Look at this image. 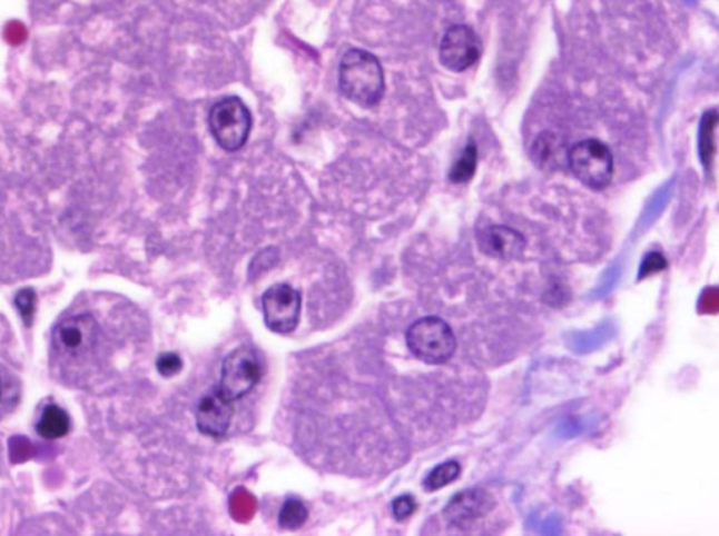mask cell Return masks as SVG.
<instances>
[{"label":"cell","mask_w":719,"mask_h":536,"mask_svg":"<svg viewBox=\"0 0 719 536\" xmlns=\"http://www.w3.org/2000/svg\"><path fill=\"white\" fill-rule=\"evenodd\" d=\"M157 368L160 375L166 378L175 377L184 368V361L174 353H165L158 358Z\"/></svg>","instance_id":"cell-19"},{"label":"cell","mask_w":719,"mask_h":536,"mask_svg":"<svg viewBox=\"0 0 719 536\" xmlns=\"http://www.w3.org/2000/svg\"><path fill=\"white\" fill-rule=\"evenodd\" d=\"M561 147L560 139L555 137V133L543 132L535 139L531 155H533L534 162L541 168L554 169L561 159Z\"/></svg>","instance_id":"cell-13"},{"label":"cell","mask_w":719,"mask_h":536,"mask_svg":"<svg viewBox=\"0 0 719 536\" xmlns=\"http://www.w3.org/2000/svg\"><path fill=\"white\" fill-rule=\"evenodd\" d=\"M416 508L417 503L410 495L396 497L393 502V514L398 522H404V519L412 517Z\"/></svg>","instance_id":"cell-20"},{"label":"cell","mask_w":719,"mask_h":536,"mask_svg":"<svg viewBox=\"0 0 719 536\" xmlns=\"http://www.w3.org/2000/svg\"><path fill=\"white\" fill-rule=\"evenodd\" d=\"M477 163V149L474 141L466 145L463 155L454 163L452 171H450V180L455 185L466 183L475 175Z\"/></svg>","instance_id":"cell-14"},{"label":"cell","mask_w":719,"mask_h":536,"mask_svg":"<svg viewBox=\"0 0 719 536\" xmlns=\"http://www.w3.org/2000/svg\"><path fill=\"white\" fill-rule=\"evenodd\" d=\"M234 401L225 399L218 388L208 390L197 404L196 426L204 436L223 438L233 423Z\"/></svg>","instance_id":"cell-10"},{"label":"cell","mask_w":719,"mask_h":536,"mask_svg":"<svg viewBox=\"0 0 719 536\" xmlns=\"http://www.w3.org/2000/svg\"><path fill=\"white\" fill-rule=\"evenodd\" d=\"M262 308L268 330L277 335L293 334L299 324L302 294L286 282L275 284L263 294Z\"/></svg>","instance_id":"cell-6"},{"label":"cell","mask_w":719,"mask_h":536,"mask_svg":"<svg viewBox=\"0 0 719 536\" xmlns=\"http://www.w3.org/2000/svg\"><path fill=\"white\" fill-rule=\"evenodd\" d=\"M69 428H71V420H69L68 413L57 405L47 406L37 423V433L46 439L66 437Z\"/></svg>","instance_id":"cell-12"},{"label":"cell","mask_w":719,"mask_h":536,"mask_svg":"<svg viewBox=\"0 0 719 536\" xmlns=\"http://www.w3.org/2000/svg\"><path fill=\"white\" fill-rule=\"evenodd\" d=\"M208 126L214 139L224 151L236 152L248 142L254 118L243 100L230 96L211 107Z\"/></svg>","instance_id":"cell-3"},{"label":"cell","mask_w":719,"mask_h":536,"mask_svg":"<svg viewBox=\"0 0 719 536\" xmlns=\"http://www.w3.org/2000/svg\"><path fill=\"white\" fill-rule=\"evenodd\" d=\"M99 340V327L92 316L78 315L63 319L57 326L53 343L62 356L82 358L93 350Z\"/></svg>","instance_id":"cell-8"},{"label":"cell","mask_w":719,"mask_h":536,"mask_svg":"<svg viewBox=\"0 0 719 536\" xmlns=\"http://www.w3.org/2000/svg\"><path fill=\"white\" fill-rule=\"evenodd\" d=\"M36 299V292L31 288L21 289V291L16 295V308L19 309L21 319H23L27 326H30L31 321L35 319Z\"/></svg>","instance_id":"cell-18"},{"label":"cell","mask_w":719,"mask_h":536,"mask_svg":"<svg viewBox=\"0 0 719 536\" xmlns=\"http://www.w3.org/2000/svg\"><path fill=\"white\" fill-rule=\"evenodd\" d=\"M461 466L455 460H449L442 465L436 466L431 474L423 480V489L426 492H436L443 487L453 484L454 480L460 478Z\"/></svg>","instance_id":"cell-15"},{"label":"cell","mask_w":719,"mask_h":536,"mask_svg":"<svg viewBox=\"0 0 719 536\" xmlns=\"http://www.w3.org/2000/svg\"><path fill=\"white\" fill-rule=\"evenodd\" d=\"M718 116L716 111H707L701 121L700 155L706 168H710L713 152H716V127Z\"/></svg>","instance_id":"cell-16"},{"label":"cell","mask_w":719,"mask_h":536,"mask_svg":"<svg viewBox=\"0 0 719 536\" xmlns=\"http://www.w3.org/2000/svg\"><path fill=\"white\" fill-rule=\"evenodd\" d=\"M406 345L413 356L431 366H442L454 356L457 340L450 327L437 316L413 321L406 331Z\"/></svg>","instance_id":"cell-2"},{"label":"cell","mask_w":719,"mask_h":536,"mask_svg":"<svg viewBox=\"0 0 719 536\" xmlns=\"http://www.w3.org/2000/svg\"><path fill=\"white\" fill-rule=\"evenodd\" d=\"M308 518V508L302 500L297 498H289L278 514V525L283 529H298L302 528Z\"/></svg>","instance_id":"cell-17"},{"label":"cell","mask_w":719,"mask_h":536,"mask_svg":"<svg viewBox=\"0 0 719 536\" xmlns=\"http://www.w3.org/2000/svg\"><path fill=\"white\" fill-rule=\"evenodd\" d=\"M0 396H2V379H0Z\"/></svg>","instance_id":"cell-22"},{"label":"cell","mask_w":719,"mask_h":536,"mask_svg":"<svg viewBox=\"0 0 719 536\" xmlns=\"http://www.w3.org/2000/svg\"><path fill=\"white\" fill-rule=\"evenodd\" d=\"M262 374L260 358L254 348L240 346L224 358L217 388L225 399L236 401L260 383Z\"/></svg>","instance_id":"cell-5"},{"label":"cell","mask_w":719,"mask_h":536,"mask_svg":"<svg viewBox=\"0 0 719 536\" xmlns=\"http://www.w3.org/2000/svg\"><path fill=\"white\" fill-rule=\"evenodd\" d=\"M667 260H664V257L661 254H654L648 255L646 257V260H643V265L641 267V272H640V278H646L648 276L654 275V272H659L664 270L667 268Z\"/></svg>","instance_id":"cell-21"},{"label":"cell","mask_w":719,"mask_h":536,"mask_svg":"<svg viewBox=\"0 0 719 536\" xmlns=\"http://www.w3.org/2000/svg\"><path fill=\"white\" fill-rule=\"evenodd\" d=\"M495 497L490 492L474 487L457 493L445 506L443 516L453 527L469 529L495 510Z\"/></svg>","instance_id":"cell-9"},{"label":"cell","mask_w":719,"mask_h":536,"mask_svg":"<svg viewBox=\"0 0 719 536\" xmlns=\"http://www.w3.org/2000/svg\"><path fill=\"white\" fill-rule=\"evenodd\" d=\"M339 88L353 103L372 109L385 93L384 69L372 52L352 48L343 56L339 67Z\"/></svg>","instance_id":"cell-1"},{"label":"cell","mask_w":719,"mask_h":536,"mask_svg":"<svg viewBox=\"0 0 719 536\" xmlns=\"http://www.w3.org/2000/svg\"><path fill=\"white\" fill-rule=\"evenodd\" d=\"M480 250L492 259L509 261L516 260L524 254V236L504 225H490L476 235Z\"/></svg>","instance_id":"cell-11"},{"label":"cell","mask_w":719,"mask_h":536,"mask_svg":"<svg viewBox=\"0 0 719 536\" xmlns=\"http://www.w3.org/2000/svg\"><path fill=\"white\" fill-rule=\"evenodd\" d=\"M567 162L573 176L589 189L604 190L613 180V153L599 139H584L573 145L568 151Z\"/></svg>","instance_id":"cell-4"},{"label":"cell","mask_w":719,"mask_h":536,"mask_svg":"<svg viewBox=\"0 0 719 536\" xmlns=\"http://www.w3.org/2000/svg\"><path fill=\"white\" fill-rule=\"evenodd\" d=\"M440 62L452 72H464L475 66L482 56L480 37L470 26L454 24L440 42Z\"/></svg>","instance_id":"cell-7"}]
</instances>
